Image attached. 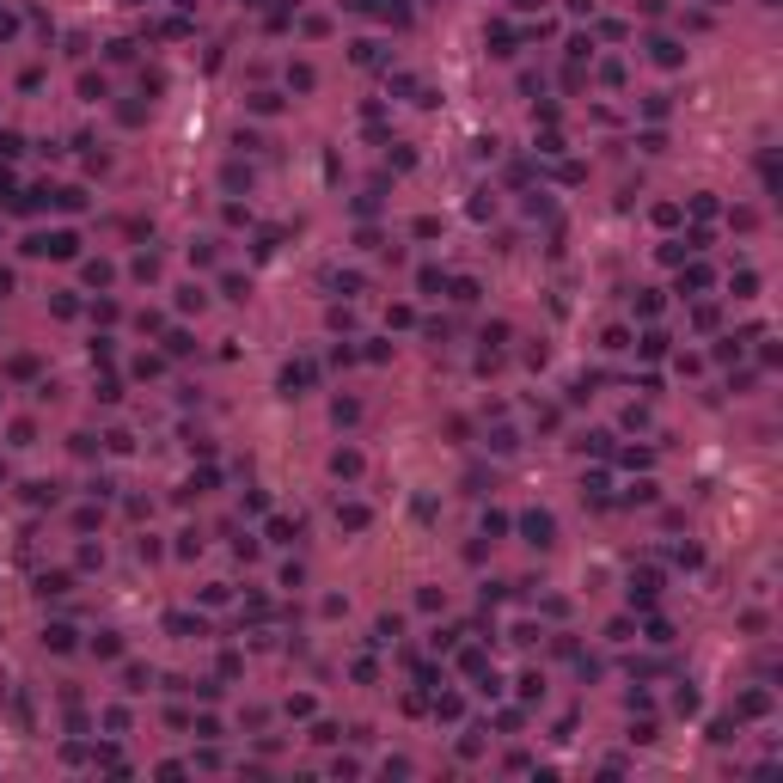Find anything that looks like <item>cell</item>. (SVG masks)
Segmentation results:
<instances>
[{"mask_svg": "<svg viewBox=\"0 0 783 783\" xmlns=\"http://www.w3.org/2000/svg\"><path fill=\"white\" fill-rule=\"evenodd\" d=\"M521 533H526V545H538V551L557 545V521H551V514H538V508H533V514H521Z\"/></svg>", "mask_w": 783, "mask_h": 783, "instance_id": "cell-1", "label": "cell"}, {"mask_svg": "<svg viewBox=\"0 0 783 783\" xmlns=\"http://www.w3.org/2000/svg\"><path fill=\"white\" fill-rule=\"evenodd\" d=\"M655 587H661V575H655V569H643V575L630 582V606H649V600H655Z\"/></svg>", "mask_w": 783, "mask_h": 783, "instance_id": "cell-2", "label": "cell"}, {"mask_svg": "<svg viewBox=\"0 0 783 783\" xmlns=\"http://www.w3.org/2000/svg\"><path fill=\"white\" fill-rule=\"evenodd\" d=\"M331 472L337 477H361V453H355V447H337V453H331Z\"/></svg>", "mask_w": 783, "mask_h": 783, "instance_id": "cell-3", "label": "cell"}, {"mask_svg": "<svg viewBox=\"0 0 783 783\" xmlns=\"http://www.w3.org/2000/svg\"><path fill=\"white\" fill-rule=\"evenodd\" d=\"M655 62H661V68H679V62H686V49H679L673 37H655Z\"/></svg>", "mask_w": 783, "mask_h": 783, "instance_id": "cell-4", "label": "cell"}, {"mask_svg": "<svg viewBox=\"0 0 783 783\" xmlns=\"http://www.w3.org/2000/svg\"><path fill=\"white\" fill-rule=\"evenodd\" d=\"M43 643L55 649V655H68V649H74V624H49V630H43Z\"/></svg>", "mask_w": 783, "mask_h": 783, "instance_id": "cell-5", "label": "cell"}, {"mask_svg": "<svg viewBox=\"0 0 783 783\" xmlns=\"http://www.w3.org/2000/svg\"><path fill=\"white\" fill-rule=\"evenodd\" d=\"M294 385H312V361H300V368L282 373V392H288V398H294Z\"/></svg>", "mask_w": 783, "mask_h": 783, "instance_id": "cell-6", "label": "cell"}, {"mask_svg": "<svg viewBox=\"0 0 783 783\" xmlns=\"http://www.w3.org/2000/svg\"><path fill=\"white\" fill-rule=\"evenodd\" d=\"M765 710H771V691H747L740 698V716H765Z\"/></svg>", "mask_w": 783, "mask_h": 783, "instance_id": "cell-7", "label": "cell"}, {"mask_svg": "<svg viewBox=\"0 0 783 783\" xmlns=\"http://www.w3.org/2000/svg\"><path fill=\"white\" fill-rule=\"evenodd\" d=\"M600 349H606V355H624V349H630V331H624V324H612V331H606V343H600Z\"/></svg>", "mask_w": 783, "mask_h": 783, "instance_id": "cell-8", "label": "cell"}, {"mask_svg": "<svg viewBox=\"0 0 783 783\" xmlns=\"http://www.w3.org/2000/svg\"><path fill=\"white\" fill-rule=\"evenodd\" d=\"M686 288H710V270H704V263H691L686 276H679V294H686Z\"/></svg>", "mask_w": 783, "mask_h": 783, "instance_id": "cell-9", "label": "cell"}, {"mask_svg": "<svg viewBox=\"0 0 783 783\" xmlns=\"http://www.w3.org/2000/svg\"><path fill=\"white\" fill-rule=\"evenodd\" d=\"M337 521H343V526H355V533H361V526H368V508H361V502H349V508H337Z\"/></svg>", "mask_w": 783, "mask_h": 783, "instance_id": "cell-10", "label": "cell"}, {"mask_svg": "<svg viewBox=\"0 0 783 783\" xmlns=\"http://www.w3.org/2000/svg\"><path fill=\"white\" fill-rule=\"evenodd\" d=\"M630 349H643L649 361H655V355H667V337H661V331H649V337H643V343H630Z\"/></svg>", "mask_w": 783, "mask_h": 783, "instance_id": "cell-11", "label": "cell"}, {"mask_svg": "<svg viewBox=\"0 0 783 783\" xmlns=\"http://www.w3.org/2000/svg\"><path fill=\"white\" fill-rule=\"evenodd\" d=\"M18 154H25V135H13V129H6V135H0V159H18Z\"/></svg>", "mask_w": 783, "mask_h": 783, "instance_id": "cell-12", "label": "cell"}, {"mask_svg": "<svg viewBox=\"0 0 783 783\" xmlns=\"http://www.w3.org/2000/svg\"><path fill=\"white\" fill-rule=\"evenodd\" d=\"M68 587H74V582H68L62 569H55V575H43V582H37V594H68Z\"/></svg>", "mask_w": 783, "mask_h": 783, "instance_id": "cell-13", "label": "cell"}, {"mask_svg": "<svg viewBox=\"0 0 783 783\" xmlns=\"http://www.w3.org/2000/svg\"><path fill=\"white\" fill-rule=\"evenodd\" d=\"M251 110H257V117H276L282 98H276V92H257V98H251Z\"/></svg>", "mask_w": 783, "mask_h": 783, "instance_id": "cell-14", "label": "cell"}, {"mask_svg": "<svg viewBox=\"0 0 783 783\" xmlns=\"http://www.w3.org/2000/svg\"><path fill=\"white\" fill-rule=\"evenodd\" d=\"M453 300H459V307H472V300H477V282L459 276V282H453Z\"/></svg>", "mask_w": 783, "mask_h": 783, "instance_id": "cell-15", "label": "cell"}, {"mask_svg": "<svg viewBox=\"0 0 783 783\" xmlns=\"http://www.w3.org/2000/svg\"><path fill=\"white\" fill-rule=\"evenodd\" d=\"M735 294H740V300H752V294H759V276H752V270H740V276H735Z\"/></svg>", "mask_w": 783, "mask_h": 783, "instance_id": "cell-16", "label": "cell"}, {"mask_svg": "<svg viewBox=\"0 0 783 783\" xmlns=\"http://www.w3.org/2000/svg\"><path fill=\"white\" fill-rule=\"evenodd\" d=\"M288 86L294 92H312V68H288Z\"/></svg>", "mask_w": 783, "mask_h": 783, "instance_id": "cell-17", "label": "cell"}, {"mask_svg": "<svg viewBox=\"0 0 783 783\" xmlns=\"http://www.w3.org/2000/svg\"><path fill=\"white\" fill-rule=\"evenodd\" d=\"M202 300H208L202 288H184V294H178V307H184V312H202Z\"/></svg>", "mask_w": 783, "mask_h": 783, "instance_id": "cell-18", "label": "cell"}, {"mask_svg": "<svg viewBox=\"0 0 783 783\" xmlns=\"http://www.w3.org/2000/svg\"><path fill=\"white\" fill-rule=\"evenodd\" d=\"M490 447H496V453H514L521 441H514V429H496V435H490Z\"/></svg>", "mask_w": 783, "mask_h": 783, "instance_id": "cell-19", "label": "cell"}, {"mask_svg": "<svg viewBox=\"0 0 783 783\" xmlns=\"http://www.w3.org/2000/svg\"><path fill=\"white\" fill-rule=\"evenodd\" d=\"M6 294H13V270H0V300H6Z\"/></svg>", "mask_w": 783, "mask_h": 783, "instance_id": "cell-20", "label": "cell"}, {"mask_svg": "<svg viewBox=\"0 0 783 783\" xmlns=\"http://www.w3.org/2000/svg\"><path fill=\"white\" fill-rule=\"evenodd\" d=\"M0 196H13V178H6V171H0Z\"/></svg>", "mask_w": 783, "mask_h": 783, "instance_id": "cell-21", "label": "cell"}, {"mask_svg": "<svg viewBox=\"0 0 783 783\" xmlns=\"http://www.w3.org/2000/svg\"><path fill=\"white\" fill-rule=\"evenodd\" d=\"M710 6H728V0H710Z\"/></svg>", "mask_w": 783, "mask_h": 783, "instance_id": "cell-22", "label": "cell"}]
</instances>
